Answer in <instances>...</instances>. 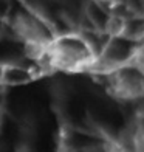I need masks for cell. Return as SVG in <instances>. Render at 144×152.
Here are the masks:
<instances>
[{"label": "cell", "instance_id": "7a4b0ae2", "mask_svg": "<svg viewBox=\"0 0 144 152\" xmlns=\"http://www.w3.org/2000/svg\"><path fill=\"white\" fill-rule=\"evenodd\" d=\"M108 92L122 101H133L144 96V72L132 64H124L107 73Z\"/></svg>", "mask_w": 144, "mask_h": 152}, {"label": "cell", "instance_id": "6da1fadb", "mask_svg": "<svg viewBox=\"0 0 144 152\" xmlns=\"http://www.w3.org/2000/svg\"><path fill=\"white\" fill-rule=\"evenodd\" d=\"M99 51L85 36L68 31L51 36L44 47L39 61L57 72L84 73L96 68Z\"/></svg>", "mask_w": 144, "mask_h": 152}, {"label": "cell", "instance_id": "277c9868", "mask_svg": "<svg viewBox=\"0 0 144 152\" xmlns=\"http://www.w3.org/2000/svg\"><path fill=\"white\" fill-rule=\"evenodd\" d=\"M62 152H108L107 151V146H87V148H73V146H68V148H64Z\"/></svg>", "mask_w": 144, "mask_h": 152}, {"label": "cell", "instance_id": "5b68a950", "mask_svg": "<svg viewBox=\"0 0 144 152\" xmlns=\"http://www.w3.org/2000/svg\"><path fill=\"white\" fill-rule=\"evenodd\" d=\"M107 151L108 152H132L127 144H121V143H113V144H107Z\"/></svg>", "mask_w": 144, "mask_h": 152}, {"label": "cell", "instance_id": "3957f363", "mask_svg": "<svg viewBox=\"0 0 144 152\" xmlns=\"http://www.w3.org/2000/svg\"><path fill=\"white\" fill-rule=\"evenodd\" d=\"M127 148L132 152H144V113L138 118V121L132 129Z\"/></svg>", "mask_w": 144, "mask_h": 152}]
</instances>
